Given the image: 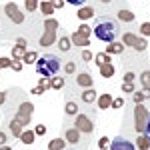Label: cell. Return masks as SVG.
<instances>
[{
  "label": "cell",
  "mask_w": 150,
  "mask_h": 150,
  "mask_svg": "<svg viewBox=\"0 0 150 150\" xmlns=\"http://www.w3.org/2000/svg\"><path fill=\"white\" fill-rule=\"evenodd\" d=\"M92 30H94V34H96V38L102 40V42H114L116 36L120 34L118 22H114V20L108 18V16L98 18V20H96V26H94Z\"/></svg>",
  "instance_id": "6da1fadb"
},
{
  "label": "cell",
  "mask_w": 150,
  "mask_h": 150,
  "mask_svg": "<svg viewBox=\"0 0 150 150\" xmlns=\"http://www.w3.org/2000/svg\"><path fill=\"white\" fill-rule=\"evenodd\" d=\"M60 70V58L56 54H44V56H38L36 60V72L44 78H52L56 76V72Z\"/></svg>",
  "instance_id": "7a4b0ae2"
},
{
  "label": "cell",
  "mask_w": 150,
  "mask_h": 150,
  "mask_svg": "<svg viewBox=\"0 0 150 150\" xmlns=\"http://www.w3.org/2000/svg\"><path fill=\"white\" fill-rule=\"evenodd\" d=\"M56 30H58V20L46 18L44 22V34L40 36V46H50L56 40Z\"/></svg>",
  "instance_id": "3957f363"
},
{
  "label": "cell",
  "mask_w": 150,
  "mask_h": 150,
  "mask_svg": "<svg viewBox=\"0 0 150 150\" xmlns=\"http://www.w3.org/2000/svg\"><path fill=\"white\" fill-rule=\"evenodd\" d=\"M134 120H136V130H138V134L146 132V124H148V120H150V112L142 102L136 104V108H134Z\"/></svg>",
  "instance_id": "277c9868"
},
{
  "label": "cell",
  "mask_w": 150,
  "mask_h": 150,
  "mask_svg": "<svg viewBox=\"0 0 150 150\" xmlns=\"http://www.w3.org/2000/svg\"><path fill=\"white\" fill-rule=\"evenodd\" d=\"M122 44H124V46L134 48L136 52H144V50H146V46H148L146 38H140V36L132 34V32H126V34H122Z\"/></svg>",
  "instance_id": "5b68a950"
},
{
  "label": "cell",
  "mask_w": 150,
  "mask_h": 150,
  "mask_svg": "<svg viewBox=\"0 0 150 150\" xmlns=\"http://www.w3.org/2000/svg\"><path fill=\"white\" fill-rule=\"evenodd\" d=\"M32 110H34V106H32V104L22 102V106L16 110V116H14V120H16V122H20L22 126L30 124V116H32Z\"/></svg>",
  "instance_id": "8992f818"
},
{
  "label": "cell",
  "mask_w": 150,
  "mask_h": 150,
  "mask_svg": "<svg viewBox=\"0 0 150 150\" xmlns=\"http://www.w3.org/2000/svg\"><path fill=\"white\" fill-rule=\"evenodd\" d=\"M4 12H6V16L10 18L12 22H16V24L24 22V12H20V8L16 6V2H8V4L4 6Z\"/></svg>",
  "instance_id": "52a82bcc"
},
{
  "label": "cell",
  "mask_w": 150,
  "mask_h": 150,
  "mask_svg": "<svg viewBox=\"0 0 150 150\" xmlns=\"http://www.w3.org/2000/svg\"><path fill=\"white\" fill-rule=\"evenodd\" d=\"M74 128H76V130H80V132H84V134H90V132L94 130V124H92V120H90L86 114H76Z\"/></svg>",
  "instance_id": "ba28073f"
},
{
  "label": "cell",
  "mask_w": 150,
  "mask_h": 150,
  "mask_svg": "<svg viewBox=\"0 0 150 150\" xmlns=\"http://www.w3.org/2000/svg\"><path fill=\"white\" fill-rule=\"evenodd\" d=\"M110 150H136V146H134L130 140L118 136V138H114L110 142Z\"/></svg>",
  "instance_id": "9c48e42d"
},
{
  "label": "cell",
  "mask_w": 150,
  "mask_h": 150,
  "mask_svg": "<svg viewBox=\"0 0 150 150\" xmlns=\"http://www.w3.org/2000/svg\"><path fill=\"white\" fill-rule=\"evenodd\" d=\"M92 76L88 72H82V74H76V84L82 86V88H92Z\"/></svg>",
  "instance_id": "30bf717a"
},
{
  "label": "cell",
  "mask_w": 150,
  "mask_h": 150,
  "mask_svg": "<svg viewBox=\"0 0 150 150\" xmlns=\"http://www.w3.org/2000/svg\"><path fill=\"white\" fill-rule=\"evenodd\" d=\"M96 100H98V108L106 110V108H110V106H112V100H114V98H112V94H110V92H102Z\"/></svg>",
  "instance_id": "8fae6325"
},
{
  "label": "cell",
  "mask_w": 150,
  "mask_h": 150,
  "mask_svg": "<svg viewBox=\"0 0 150 150\" xmlns=\"http://www.w3.org/2000/svg\"><path fill=\"white\" fill-rule=\"evenodd\" d=\"M70 42L74 44V46H78V48H86L88 44H90V40L86 38V36H82V34H78V32H74V34L70 36Z\"/></svg>",
  "instance_id": "7c38bea8"
},
{
  "label": "cell",
  "mask_w": 150,
  "mask_h": 150,
  "mask_svg": "<svg viewBox=\"0 0 150 150\" xmlns=\"http://www.w3.org/2000/svg\"><path fill=\"white\" fill-rule=\"evenodd\" d=\"M64 138H66V142H70V144L80 142V130H76V128H68V130L64 132Z\"/></svg>",
  "instance_id": "4fadbf2b"
},
{
  "label": "cell",
  "mask_w": 150,
  "mask_h": 150,
  "mask_svg": "<svg viewBox=\"0 0 150 150\" xmlns=\"http://www.w3.org/2000/svg\"><path fill=\"white\" fill-rule=\"evenodd\" d=\"M134 146L140 148V150H150V136L146 132H142L138 138H136V144H134Z\"/></svg>",
  "instance_id": "5bb4252c"
},
{
  "label": "cell",
  "mask_w": 150,
  "mask_h": 150,
  "mask_svg": "<svg viewBox=\"0 0 150 150\" xmlns=\"http://www.w3.org/2000/svg\"><path fill=\"white\" fill-rule=\"evenodd\" d=\"M124 52V44L122 42H110L108 46H106V54H122Z\"/></svg>",
  "instance_id": "9a60e30c"
},
{
  "label": "cell",
  "mask_w": 150,
  "mask_h": 150,
  "mask_svg": "<svg viewBox=\"0 0 150 150\" xmlns=\"http://www.w3.org/2000/svg\"><path fill=\"white\" fill-rule=\"evenodd\" d=\"M98 68H100V76H104V78H112V76H114V66H112V62H106V64L98 66Z\"/></svg>",
  "instance_id": "2e32d148"
},
{
  "label": "cell",
  "mask_w": 150,
  "mask_h": 150,
  "mask_svg": "<svg viewBox=\"0 0 150 150\" xmlns=\"http://www.w3.org/2000/svg\"><path fill=\"white\" fill-rule=\"evenodd\" d=\"M38 8L42 10V14H44L46 18H50V16L54 14V6H52V2H50V0H44V2H42Z\"/></svg>",
  "instance_id": "e0dca14e"
},
{
  "label": "cell",
  "mask_w": 150,
  "mask_h": 150,
  "mask_svg": "<svg viewBox=\"0 0 150 150\" xmlns=\"http://www.w3.org/2000/svg\"><path fill=\"white\" fill-rule=\"evenodd\" d=\"M92 16H94V8H90V6H80V10H78V18L80 20H88Z\"/></svg>",
  "instance_id": "ac0fdd59"
},
{
  "label": "cell",
  "mask_w": 150,
  "mask_h": 150,
  "mask_svg": "<svg viewBox=\"0 0 150 150\" xmlns=\"http://www.w3.org/2000/svg\"><path fill=\"white\" fill-rule=\"evenodd\" d=\"M64 146H66L64 138H54L48 142V150H64Z\"/></svg>",
  "instance_id": "d6986e66"
},
{
  "label": "cell",
  "mask_w": 150,
  "mask_h": 150,
  "mask_svg": "<svg viewBox=\"0 0 150 150\" xmlns=\"http://www.w3.org/2000/svg\"><path fill=\"white\" fill-rule=\"evenodd\" d=\"M34 138H36V134L32 130H22V134H20V142L22 144H32Z\"/></svg>",
  "instance_id": "ffe728a7"
},
{
  "label": "cell",
  "mask_w": 150,
  "mask_h": 150,
  "mask_svg": "<svg viewBox=\"0 0 150 150\" xmlns=\"http://www.w3.org/2000/svg\"><path fill=\"white\" fill-rule=\"evenodd\" d=\"M10 132H12V136H14V138H20V134H22V124H20V122H16L14 118L10 120Z\"/></svg>",
  "instance_id": "44dd1931"
},
{
  "label": "cell",
  "mask_w": 150,
  "mask_h": 150,
  "mask_svg": "<svg viewBox=\"0 0 150 150\" xmlns=\"http://www.w3.org/2000/svg\"><path fill=\"white\" fill-rule=\"evenodd\" d=\"M96 100V90H92V88H86L84 92H82V102H86V104H90Z\"/></svg>",
  "instance_id": "7402d4cb"
},
{
  "label": "cell",
  "mask_w": 150,
  "mask_h": 150,
  "mask_svg": "<svg viewBox=\"0 0 150 150\" xmlns=\"http://www.w3.org/2000/svg\"><path fill=\"white\" fill-rule=\"evenodd\" d=\"M58 48H60L62 52H68L70 48H72V42H70V38H68V36H62V38L58 40Z\"/></svg>",
  "instance_id": "603a6c76"
},
{
  "label": "cell",
  "mask_w": 150,
  "mask_h": 150,
  "mask_svg": "<svg viewBox=\"0 0 150 150\" xmlns=\"http://www.w3.org/2000/svg\"><path fill=\"white\" fill-rule=\"evenodd\" d=\"M62 86H64V76H52V78H50V88L60 90Z\"/></svg>",
  "instance_id": "cb8c5ba5"
},
{
  "label": "cell",
  "mask_w": 150,
  "mask_h": 150,
  "mask_svg": "<svg viewBox=\"0 0 150 150\" xmlns=\"http://www.w3.org/2000/svg\"><path fill=\"white\" fill-rule=\"evenodd\" d=\"M24 52H26V46H20V44H16V46L12 48V58H14V60H22Z\"/></svg>",
  "instance_id": "d4e9b609"
},
{
  "label": "cell",
  "mask_w": 150,
  "mask_h": 150,
  "mask_svg": "<svg viewBox=\"0 0 150 150\" xmlns=\"http://www.w3.org/2000/svg\"><path fill=\"white\" fill-rule=\"evenodd\" d=\"M118 18H120L122 22H134V12H130V10H120V12H118Z\"/></svg>",
  "instance_id": "484cf974"
},
{
  "label": "cell",
  "mask_w": 150,
  "mask_h": 150,
  "mask_svg": "<svg viewBox=\"0 0 150 150\" xmlns=\"http://www.w3.org/2000/svg\"><path fill=\"white\" fill-rule=\"evenodd\" d=\"M36 60H38V54H36L34 50H32V52H24L22 62H26V64H32V62H36Z\"/></svg>",
  "instance_id": "4316f807"
},
{
  "label": "cell",
  "mask_w": 150,
  "mask_h": 150,
  "mask_svg": "<svg viewBox=\"0 0 150 150\" xmlns=\"http://www.w3.org/2000/svg\"><path fill=\"white\" fill-rule=\"evenodd\" d=\"M106 62H112V60H110V54H106V52L96 54V64H98V66H102V64H106Z\"/></svg>",
  "instance_id": "83f0119b"
},
{
  "label": "cell",
  "mask_w": 150,
  "mask_h": 150,
  "mask_svg": "<svg viewBox=\"0 0 150 150\" xmlns=\"http://www.w3.org/2000/svg\"><path fill=\"white\" fill-rule=\"evenodd\" d=\"M66 114H70V116L78 114V106H76V102H66Z\"/></svg>",
  "instance_id": "f1b7e54d"
},
{
  "label": "cell",
  "mask_w": 150,
  "mask_h": 150,
  "mask_svg": "<svg viewBox=\"0 0 150 150\" xmlns=\"http://www.w3.org/2000/svg\"><path fill=\"white\" fill-rule=\"evenodd\" d=\"M140 82H142V86L150 88V70H144V72L140 74Z\"/></svg>",
  "instance_id": "f546056e"
},
{
  "label": "cell",
  "mask_w": 150,
  "mask_h": 150,
  "mask_svg": "<svg viewBox=\"0 0 150 150\" xmlns=\"http://www.w3.org/2000/svg\"><path fill=\"white\" fill-rule=\"evenodd\" d=\"M78 34H82V36H86V38H88V36L92 34V26H88V24H82L80 28H78Z\"/></svg>",
  "instance_id": "4dcf8cb0"
},
{
  "label": "cell",
  "mask_w": 150,
  "mask_h": 150,
  "mask_svg": "<svg viewBox=\"0 0 150 150\" xmlns=\"http://www.w3.org/2000/svg\"><path fill=\"white\" fill-rule=\"evenodd\" d=\"M40 4H38V0H26V10L28 12H34Z\"/></svg>",
  "instance_id": "1f68e13d"
},
{
  "label": "cell",
  "mask_w": 150,
  "mask_h": 150,
  "mask_svg": "<svg viewBox=\"0 0 150 150\" xmlns=\"http://www.w3.org/2000/svg\"><path fill=\"white\" fill-rule=\"evenodd\" d=\"M38 86L46 92L48 88H50V78H44V76H40V82H38Z\"/></svg>",
  "instance_id": "d6a6232c"
},
{
  "label": "cell",
  "mask_w": 150,
  "mask_h": 150,
  "mask_svg": "<svg viewBox=\"0 0 150 150\" xmlns=\"http://www.w3.org/2000/svg\"><path fill=\"white\" fill-rule=\"evenodd\" d=\"M140 34L142 36H150V22H142L140 24Z\"/></svg>",
  "instance_id": "836d02e7"
},
{
  "label": "cell",
  "mask_w": 150,
  "mask_h": 150,
  "mask_svg": "<svg viewBox=\"0 0 150 150\" xmlns=\"http://www.w3.org/2000/svg\"><path fill=\"white\" fill-rule=\"evenodd\" d=\"M64 72H66V74H74V72H76V64H74V62H66Z\"/></svg>",
  "instance_id": "e575fe53"
},
{
  "label": "cell",
  "mask_w": 150,
  "mask_h": 150,
  "mask_svg": "<svg viewBox=\"0 0 150 150\" xmlns=\"http://www.w3.org/2000/svg\"><path fill=\"white\" fill-rule=\"evenodd\" d=\"M122 92H134V84L132 82H122Z\"/></svg>",
  "instance_id": "d590c367"
},
{
  "label": "cell",
  "mask_w": 150,
  "mask_h": 150,
  "mask_svg": "<svg viewBox=\"0 0 150 150\" xmlns=\"http://www.w3.org/2000/svg\"><path fill=\"white\" fill-rule=\"evenodd\" d=\"M98 146H100V148H108V146H110V138L102 136V138L98 140Z\"/></svg>",
  "instance_id": "8d00e7d4"
},
{
  "label": "cell",
  "mask_w": 150,
  "mask_h": 150,
  "mask_svg": "<svg viewBox=\"0 0 150 150\" xmlns=\"http://www.w3.org/2000/svg\"><path fill=\"white\" fill-rule=\"evenodd\" d=\"M44 132H46V126H44V124H38V126L34 128V134H36V136H42Z\"/></svg>",
  "instance_id": "74e56055"
},
{
  "label": "cell",
  "mask_w": 150,
  "mask_h": 150,
  "mask_svg": "<svg viewBox=\"0 0 150 150\" xmlns=\"http://www.w3.org/2000/svg\"><path fill=\"white\" fill-rule=\"evenodd\" d=\"M134 78H136V74L130 72V70H126V74H124V82H134Z\"/></svg>",
  "instance_id": "f35d334b"
},
{
  "label": "cell",
  "mask_w": 150,
  "mask_h": 150,
  "mask_svg": "<svg viewBox=\"0 0 150 150\" xmlns=\"http://www.w3.org/2000/svg\"><path fill=\"white\" fill-rule=\"evenodd\" d=\"M22 60H14V62H12V70H16V72H20V70H22Z\"/></svg>",
  "instance_id": "ab89813d"
},
{
  "label": "cell",
  "mask_w": 150,
  "mask_h": 150,
  "mask_svg": "<svg viewBox=\"0 0 150 150\" xmlns=\"http://www.w3.org/2000/svg\"><path fill=\"white\" fill-rule=\"evenodd\" d=\"M92 52H90V50H84V52H82V60H84V62H90V60H92Z\"/></svg>",
  "instance_id": "60d3db41"
},
{
  "label": "cell",
  "mask_w": 150,
  "mask_h": 150,
  "mask_svg": "<svg viewBox=\"0 0 150 150\" xmlns=\"http://www.w3.org/2000/svg\"><path fill=\"white\" fill-rule=\"evenodd\" d=\"M122 104H124V98H114V100H112V106H110V108H120Z\"/></svg>",
  "instance_id": "b9f144b4"
},
{
  "label": "cell",
  "mask_w": 150,
  "mask_h": 150,
  "mask_svg": "<svg viewBox=\"0 0 150 150\" xmlns=\"http://www.w3.org/2000/svg\"><path fill=\"white\" fill-rule=\"evenodd\" d=\"M132 98H134V102H136V104H140L142 100H144V94H142V92H134Z\"/></svg>",
  "instance_id": "7bdbcfd3"
},
{
  "label": "cell",
  "mask_w": 150,
  "mask_h": 150,
  "mask_svg": "<svg viewBox=\"0 0 150 150\" xmlns=\"http://www.w3.org/2000/svg\"><path fill=\"white\" fill-rule=\"evenodd\" d=\"M50 2H52L54 10H56V8H62V6H64V0H50Z\"/></svg>",
  "instance_id": "ee69618b"
},
{
  "label": "cell",
  "mask_w": 150,
  "mask_h": 150,
  "mask_svg": "<svg viewBox=\"0 0 150 150\" xmlns=\"http://www.w3.org/2000/svg\"><path fill=\"white\" fill-rule=\"evenodd\" d=\"M68 4H72V6H82V4H86V0H66Z\"/></svg>",
  "instance_id": "f6af8a7d"
},
{
  "label": "cell",
  "mask_w": 150,
  "mask_h": 150,
  "mask_svg": "<svg viewBox=\"0 0 150 150\" xmlns=\"http://www.w3.org/2000/svg\"><path fill=\"white\" fill-rule=\"evenodd\" d=\"M142 94H144V100H150V88L142 86Z\"/></svg>",
  "instance_id": "bcb514c9"
},
{
  "label": "cell",
  "mask_w": 150,
  "mask_h": 150,
  "mask_svg": "<svg viewBox=\"0 0 150 150\" xmlns=\"http://www.w3.org/2000/svg\"><path fill=\"white\" fill-rule=\"evenodd\" d=\"M4 144H6V132L0 130V146H4Z\"/></svg>",
  "instance_id": "7dc6e473"
},
{
  "label": "cell",
  "mask_w": 150,
  "mask_h": 150,
  "mask_svg": "<svg viewBox=\"0 0 150 150\" xmlns=\"http://www.w3.org/2000/svg\"><path fill=\"white\" fill-rule=\"evenodd\" d=\"M32 94H36V96H40V94H44V90H42L40 86H36V88H32Z\"/></svg>",
  "instance_id": "c3c4849f"
},
{
  "label": "cell",
  "mask_w": 150,
  "mask_h": 150,
  "mask_svg": "<svg viewBox=\"0 0 150 150\" xmlns=\"http://www.w3.org/2000/svg\"><path fill=\"white\" fill-rule=\"evenodd\" d=\"M4 102H6V92L0 90V104H4Z\"/></svg>",
  "instance_id": "681fc988"
},
{
  "label": "cell",
  "mask_w": 150,
  "mask_h": 150,
  "mask_svg": "<svg viewBox=\"0 0 150 150\" xmlns=\"http://www.w3.org/2000/svg\"><path fill=\"white\" fill-rule=\"evenodd\" d=\"M146 134L150 136V120H148V124H146Z\"/></svg>",
  "instance_id": "f907efd6"
},
{
  "label": "cell",
  "mask_w": 150,
  "mask_h": 150,
  "mask_svg": "<svg viewBox=\"0 0 150 150\" xmlns=\"http://www.w3.org/2000/svg\"><path fill=\"white\" fill-rule=\"evenodd\" d=\"M0 150H12L10 146H6V144H4V146H0Z\"/></svg>",
  "instance_id": "816d5d0a"
},
{
  "label": "cell",
  "mask_w": 150,
  "mask_h": 150,
  "mask_svg": "<svg viewBox=\"0 0 150 150\" xmlns=\"http://www.w3.org/2000/svg\"><path fill=\"white\" fill-rule=\"evenodd\" d=\"M102 2H104V4H108V2H112V0H102Z\"/></svg>",
  "instance_id": "f5cc1de1"
}]
</instances>
